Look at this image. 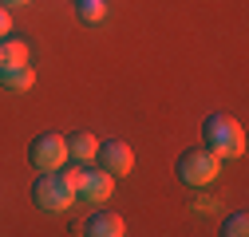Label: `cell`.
Returning a JSON list of instances; mask_svg holds the SVG:
<instances>
[{"label": "cell", "instance_id": "1", "mask_svg": "<svg viewBox=\"0 0 249 237\" xmlns=\"http://www.w3.org/2000/svg\"><path fill=\"white\" fill-rule=\"evenodd\" d=\"M202 138H206V146L217 154V158H241L245 154V131H241V123L233 115H226V111H213L206 123H202Z\"/></svg>", "mask_w": 249, "mask_h": 237}, {"label": "cell", "instance_id": "2", "mask_svg": "<svg viewBox=\"0 0 249 237\" xmlns=\"http://www.w3.org/2000/svg\"><path fill=\"white\" fill-rule=\"evenodd\" d=\"M178 182L182 186H190V190H198V186H210L217 174H222V158H217L210 146H190V151H182L178 154Z\"/></svg>", "mask_w": 249, "mask_h": 237}, {"label": "cell", "instance_id": "3", "mask_svg": "<svg viewBox=\"0 0 249 237\" xmlns=\"http://www.w3.org/2000/svg\"><path fill=\"white\" fill-rule=\"evenodd\" d=\"M32 202L40 205L44 214H64L68 205L75 202V186L64 182L55 170H44V174H36V182H32Z\"/></svg>", "mask_w": 249, "mask_h": 237}, {"label": "cell", "instance_id": "4", "mask_svg": "<svg viewBox=\"0 0 249 237\" xmlns=\"http://www.w3.org/2000/svg\"><path fill=\"white\" fill-rule=\"evenodd\" d=\"M28 162H32L36 174H44V170H59V166L68 162V142H64V135H55V131L36 135L32 146H28Z\"/></svg>", "mask_w": 249, "mask_h": 237}, {"label": "cell", "instance_id": "5", "mask_svg": "<svg viewBox=\"0 0 249 237\" xmlns=\"http://www.w3.org/2000/svg\"><path fill=\"white\" fill-rule=\"evenodd\" d=\"M115 194V178L103 166H79V182H75V202H91V205H103Z\"/></svg>", "mask_w": 249, "mask_h": 237}, {"label": "cell", "instance_id": "6", "mask_svg": "<svg viewBox=\"0 0 249 237\" xmlns=\"http://www.w3.org/2000/svg\"><path fill=\"white\" fill-rule=\"evenodd\" d=\"M95 162H99L111 178H123V174L135 170V151H131V142H123V138H103V142L95 146Z\"/></svg>", "mask_w": 249, "mask_h": 237}, {"label": "cell", "instance_id": "7", "mask_svg": "<svg viewBox=\"0 0 249 237\" xmlns=\"http://www.w3.org/2000/svg\"><path fill=\"white\" fill-rule=\"evenodd\" d=\"M79 233L83 237H123V233H127V221H123L119 214H111V210H95L79 225Z\"/></svg>", "mask_w": 249, "mask_h": 237}, {"label": "cell", "instance_id": "8", "mask_svg": "<svg viewBox=\"0 0 249 237\" xmlns=\"http://www.w3.org/2000/svg\"><path fill=\"white\" fill-rule=\"evenodd\" d=\"M64 142H68V158H71V162H79V166L95 162V146H99L95 135H87V131H71Z\"/></svg>", "mask_w": 249, "mask_h": 237}, {"label": "cell", "instance_id": "9", "mask_svg": "<svg viewBox=\"0 0 249 237\" xmlns=\"http://www.w3.org/2000/svg\"><path fill=\"white\" fill-rule=\"evenodd\" d=\"M12 64H28V40L8 32L0 40V68H12Z\"/></svg>", "mask_w": 249, "mask_h": 237}, {"label": "cell", "instance_id": "10", "mask_svg": "<svg viewBox=\"0 0 249 237\" xmlns=\"http://www.w3.org/2000/svg\"><path fill=\"white\" fill-rule=\"evenodd\" d=\"M36 79V71L28 68V64H12V68H0V83L8 87V91H28Z\"/></svg>", "mask_w": 249, "mask_h": 237}, {"label": "cell", "instance_id": "11", "mask_svg": "<svg viewBox=\"0 0 249 237\" xmlns=\"http://www.w3.org/2000/svg\"><path fill=\"white\" fill-rule=\"evenodd\" d=\"M75 16H79V24H103L107 20V0H79Z\"/></svg>", "mask_w": 249, "mask_h": 237}, {"label": "cell", "instance_id": "12", "mask_svg": "<svg viewBox=\"0 0 249 237\" xmlns=\"http://www.w3.org/2000/svg\"><path fill=\"white\" fill-rule=\"evenodd\" d=\"M222 233H226V237H245V233H249V214H245V210L230 214V218L222 221Z\"/></svg>", "mask_w": 249, "mask_h": 237}, {"label": "cell", "instance_id": "13", "mask_svg": "<svg viewBox=\"0 0 249 237\" xmlns=\"http://www.w3.org/2000/svg\"><path fill=\"white\" fill-rule=\"evenodd\" d=\"M12 32V16H8V8H0V40H4Z\"/></svg>", "mask_w": 249, "mask_h": 237}, {"label": "cell", "instance_id": "14", "mask_svg": "<svg viewBox=\"0 0 249 237\" xmlns=\"http://www.w3.org/2000/svg\"><path fill=\"white\" fill-rule=\"evenodd\" d=\"M8 8H24V4H32V0H4Z\"/></svg>", "mask_w": 249, "mask_h": 237}]
</instances>
